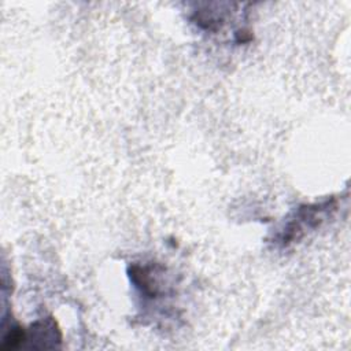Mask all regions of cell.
<instances>
[{
	"label": "cell",
	"instance_id": "6da1fadb",
	"mask_svg": "<svg viewBox=\"0 0 351 351\" xmlns=\"http://www.w3.org/2000/svg\"><path fill=\"white\" fill-rule=\"evenodd\" d=\"M332 208L330 202L319 203V204H308L302 206L296 210L295 217L287 222L280 236V243L287 245L302 237L307 229H313L319 225L324 219V214Z\"/></svg>",
	"mask_w": 351,
	"mask_h": 351
},
{
	"label": "cell",
	"instance_id": "7a4b0ae2",
	"mask_svg": "<svg viewBox=\"0 0 351 351\" xmlns=\"http://www.w3.org/2000/svg\"><path fill=\"white\" fill-rule=\"evenodd\" d=\"M26 340H30L34 348L37 341H41V348H53L60 341V332L52 317H48L32 325L30 335L26 333Z\"/></svg>",
	"mask_w": 351,
	"mask_h": 351
}]
</instances>
